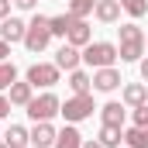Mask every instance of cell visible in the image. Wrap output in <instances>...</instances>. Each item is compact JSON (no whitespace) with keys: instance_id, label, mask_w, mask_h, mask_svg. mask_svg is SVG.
I'll use <instances>...</instances> for the list:
<instances>
[{"instance_id":"obj_26","label":"cell","mask_w":148,"mask_h":148,"mask_svg":"<svg viewBox=\"0 0 148 148\" xmlns=\"http://www.w3.org/2000/svg\"><path fill=\"white\" fill-rule=\"evenodd\" d=\"M14 7H17V10H35L38 0H14Z\"/></svg>"},{"instance_id":"obj_2","label":"cell","mask_w":148,"mask_h":148,"mask_svg":"<svg viewBox=\"0 0 148 148\" xmlns=\"http://www.w3.org/2000/svg\"><path fill=\"white\" fill-rule=\"evenodd\" d=\"M117 59H121V52H117L114 41H90V45L83 48V62H86L90 69H107Z\"/></svg>"},{"instance_id":"obj_33","label":"cell","mask_w":148,"mask_h":148,"mask_svg":"<svg viewBox=\"0 0 148 148\" xmlns=\"http://www.w3.org/2000/svg\"><path fill=\"white\" fill-rule=\"evenodd\" d=\"M0 148H7V145H3V141H0Z\"/></svg>"},{"instance_id":"obj_29","label":"cell","mask_w":148,"mask_h":148,"mask_svg":"<svg viewBox=\"0 0 148 148\" xmlns=\"http://www.w3.org/2000/svg\"><path fill=\"white\" fill-rule=\"evenodd\" d=\"M7 59H10V45L0 38V62H7Z\"/></svg>"},{"instance_id":"obj_14","label":"cell","mask_w":148,"mask_h":148,"mask_svg":"<svg viewBox=\"0 0 148 148\" xmlns=\"http://www.w3.org/2000/svg\"><path fill=\"white\" fill-rule=\"evenodd\" d=\"M7 100L14 103V107H28L31 100H35V86L24 79V83H10V90H7Z\"/></svg>"},{"instance_id":"obj_5","label":"cell","mask_w":148,"mask_h":148,"mask_svg":"<svg viewBox=\"0 0 148 148\" xmlns=\"http://www.w3.org/2000/svg\"><path fill=\"white\" fill-rule=\"evenodd\" d=\"M97 110V103H93V93H79V97H69L66 103H62V117L69 121V124H79V121H86V117H93Z\"/></svg>"},{"instance_id":"obj_19","label":"cell","mask_w":148,"mask_h":148,"mask_svg":"<svg viewBox=\"0 0 148 148\" xmlns=\"http://www.w3.org/2000/svg\"><path fill=\"white\" fill-rule=\"evenodd\" d=\"M100 117H103V124H117V127H124L127 110H124L117 100H110V103H103V107H100Z\"/></svg>"},{"instance_id":"obj_31","label":"cell","mask_w":148,"mask_h":148,"mask_svg":"<svg viewBox=\"0 0 148 148\" xmlns=\"http://www.w3.org/2000/svg\"><path fill=\"white\" fill-rule=\"evenodd\" d=\"M83 148H103L100 141H83Z\"/></svg>"},{"instance_id":"obj_11","label":"cell","mask_w":148,"mask_h":148,"mask_svg":"<svg viewBox=\"0 0 148 148\" xmlns=\"http://www.w3.org/2000/svg\"><path fill=\"white\" fill-rule=\"evenodd\" d=\"M55 127H52V121H38L35 127H31V145L35 148H55Z\"/></svg>"},{"instance_id":"obj_28","label":"cell","mask_w":148,"mask_h":148,"mask_svg":"<svg viewBox=\"0 0 148 148\" xmlns=\"http://www.w3.org/2000/svg\"><path fill=\"white\" fill-rule=\"evenodd\" d=\"M10 3H14V0H0V21L10 17Z\"/></svg>"},{"instance_id":"obj_23","label":"cell","mask_w":148,"mask_h":148,"mask_svg":"<svg viewBox=\"0 0 148 148\" xmlns=\"http://www.w3.org/2000/svg\"><path fill=\"white\" fill-rule=\"evenodd\" d=\"M121 7H124L127 17H145L148 14V0H121Z\"/></svg>"},{"instance_id":"obj_16","label":"cell","mask_w":148,"mask_h":148,"mask_svg":"<svg viewBox=\"0 0 148 148\" xmlns=\"http://www.w3.org/2000/svg\"><path fill=\"white\" fill-rule=\"evenodd\" d=\"M97 141H100L103 148H121V141H124V127H117V124H103L100 134H97Z\"/></svg>"},{"instance_id":"obj_18","label":"cell","mask_w":148,"mask_h":148,"mask_svg":"<svg viewBox=\"0 0 148 148\" xmlns=\"http://www.w3.org/2000/svg\"><path fill=\"white\" fill-rule=\"evenodd\" d=\"M55 148H83V134L76 131L73 124H66V127L55 134Z\"/></svg>"},{"instance_id":"obj_21","label":"cell","mask_w":148,"mask_h":148,"mask_svg":"<svg viewBox=\"0 0 148 148\" xmlns=\"http://www.w3.org/2000/svg\"><path fill=\"white\" fill-rule=\"evenodd\" d=\"M48 24H52V38H62L66 41V31H69V24H73V14L66 10V14H55V17H48Z\"/></svg>"},{"instance_id":"obj_20","label":"cell","mask_w":148,"mask_h":148,"mask_svg":"<svg viewBox=\"0 0 148 148\" xmlns=\"http://www.w3.org/2000/svg\"><path fill=\"white\" fill-rule=\"evenodd\" d=\"M124 145L127 148H148V127H127L124 131Z\"/></svg>"},{"instance_id":"obj_22","label":"cell","mask_w":148,"mask_h":148,"mask_svg":"<svg viewBox=\"0 0 148 148\" xmlns=\"http://www.w3.org/2000/svg\"><path fill=\"white\" fill-rule=\"evenodd\" d=\"M10 83H17V66L7 59V62H0V93L10 90Z\"/></svg>"},{"instance_id":"obj_9","label":"cell","mask_w":148,"mask_h":148,"mask_svg":"<svg viewBox=\"0 0 148 148\" xmlns=\"http://www.w3.org/2000/svg\"><path fill=\"white\" fill-rule=\"evenodd\" d=\"M24 35H28V24H24L21 17H3V21H0V38H3L7 45L24 41Z\"/></svg>"},{"instance_id":"obj_30","label":"cell","mask_w":148,"mask_h":148,"mask_svg":"<svg viewBox=\"0 0 148 148\" xmlns=\"http://www.w3.org/2000/svg\"><path fill=\"white\" fill-rule=\"evenodd\" d=\"M138 69H141V79L148 83V59H141V62H138Z\"/></svg>"},{"instance_id":"obj_24","label":"cell","mask_w":148,"mask_h":148,"mask_svg":"<svg viewBox=\"0 0 148 148\" xmlns=\"http://www.w3.org/2000/svg\"><path fill=\"white\" fill-rule=\"evenodd\" d=\"M93 7H97V0H69V14H73V17L93 14Z\"/></svg>"},{"instance_id":"obj_15","label":"cell","mask_w":148,"mask_h":148,"mask_svg":"<svg viewBox=\"0 0 148 148\" xmlns=\"http://www.w3.org/2000/svg\"><path fill=\"white\" fill-rule=\"evenodd\" d=\"M3 145L7 148H28L31 145V131L21 127V124H10V127L3 131Z\"/></svg>"},{"instance_id":"obj_25","label":"cell","mask_w":148,"mask_h":148,"mask_svg":"<svg viewBox=\"0 0 148 148\" xmlns=\"http://www.w3.org/2000/svg\"><path fill=\"white\" fill-rule=\"evenodd\" d=\"M134 127H148V103L134 107Z\"/></svg>"},{"instance_id":"obj_12","label":"cell","mask_w":148,"mask_h":148,"mask_svg":"<svg viewBox=\"0 0 148 148\" xmlns=\"http://www.w3.org/2000/svg\"><path fill=\"white\" fill-rule=\"evenodd\" d=\"M121 0H97V7H93V14H97V21L100 24H117L121 21Z\"/></svg>"},{"instance_id":"obj_4","label":"cell","mask_w":148,"mask_h":148,"mask_svg":"<svg viewBox=\"0 0 148 148\" xmlns=\"http://www.w3.org/2000/svg\"><path fill=\"white\" fill-rule=\"evenodd\" d=\"M24 110H28V117H31L35 124H38V121H52L55 114L62 110V100H59L52 90H45V93H41V97H35V100H31Z\"/></svg>"},{"instance_id":"obj_13","label":"cell","mask_w":148,"mask_h":148,"mask_svg":"<svg viewBox=\"0 0 148 148\" xmlns=\"http://www.w3.org/2000/svg\"><path fill=\"white\" fill-rule=\"evenodd\" d=\"M121 97H124V103L134 110V107H145L148 103V83H127L124 90H121Z\"/></svg>"},{"instance_id":"obj_27","label":"cell","mask_w":148,"mask_h":148,"mask_svg":"<svg viewBox=\"0 0 148 148\" xmlns=\"http://www.w3.org/2000/svg\"><path fill=\"white\" fill-rule=\"evenodd\" d=\"M10 107H14V103H10V100H7V97H3V93H0V121H3V117H7V114H10Z\"/></svg>"},{"instance_id":"obj_7","label":"cell","mask_w":148,"mask_h":148,"mask_svg":"<svg viewBox=\"0 0 148 148\" xmlns=\"http://www.w3.org/2000/svg\"><path fill=\"white\" fill-rule=\"evenodd\" d=\"M66 41L76 45V48H86V45L93 41V28L86 24V17H73V24H69V31H66Z\"/></svg>"},{"instance_id":"obj_8","label":"cell","mask_w":148,"mask_h":148,"mask_svg":"<svg viewBox=\"0 0 148 148\" xmlns=\"http://www.w3.org/2000/svg\"><path fill=\"white\" fill-rule=\"evenodd\" d=\"M121 83H124V79H121V73H117L114 66H107V69H97V73H93V90H100V93H114Z\"/></svg>"},{"instance_id":"obj_3","label":"cell","mask_w":148,"mask_h":148,"mask_svg":"<svg viewBox=\"0 0 148 148\" xmlns=\"http://www.w3.org/2000/svg\"><path fill=\"white\" fill-rule=\"evenodd\" d=\"M48 41H52V24H48V17H45V14H35V17L28 21L24 48H28V52H45V48H48Z\"/></svg>"},{"instance_id":"obj_10","label":"cell","mask_w":148,"mask_h":148,"mask_svg":"<svg viewBox=\"0 0 148 148\" xmlns=\"http://www.w3.org/2000/svg\"><path fill=\"white\" fill-rule=\"evenodd\" d=\"M79 62H83V52L76 45H69V41H62V48L55 52V66L66 69V73H73V69H79Z\"/></svg>"},{"instance_id":"obj_6","label":"cell","mask_w":148,"mask_h":148,"mask_svg":"<svg viewBox=\"0 0 148 148\" xmlns=\"http://www.w3.org/2000/svg\"><path fill=\"white\" fill-rule=\"evenodd\" d=\"M59 66L55 62H35V66H28V73H24V79L31 83V86H41V90H52L55 83H59Z\"/></svg>"},{"instance_id":"obj_1","label":"cell","mask_w":148,"mask_h":148,"mask_svg":"<svg viewBox=\"0 0 148 148\" xmlns=\"http://www.w3.org/2000/svg\"><path fill=\"white\" fill-rule=\"evenodd\" d=\"M117 35H121V45H117L121 62H141V55H145V31L134 21H127V24L117 28Z\"/></svg>"},{"instance_id":"obj_17","label":"cell","mask_w":148,"mask_h":148,"mask_svg":"<svg viewBox=\"0 0 148 148\" xmlns=\"http://www.w3.org/2000/svg\"><path fill=\"white\" fill-rule=\"evenodd\" d=\"M69 90H73V97L90 93V90H93V76L83 73V69H73V73H69Z\"/></svg>"},{"instance_id":"obj_32","label":"cell","mask_w":148,"mask_h":148,"mask_svg":"<svg viewBox=\"0 0 148 148\" xmlns=\"http://www.w3.org/2000/svg\"><path fill=\"white\" fill-rule=\"evenodd\" d=\"M145 52H148V35H145Z\"/></svg>"},{"instance_id":"obj_34","label":"cell","mask_w":148,"mask_h":148,"mask_svg":"<svg viewBox=\"0 0 148 148\" xmlns=\"http://www.w3.org/2000/svg\"><path fill=\"white\" fill-rule=\"evenodd\" d=\"M124 148H127V145H124Z\"/></svg>"}]
</instances>
